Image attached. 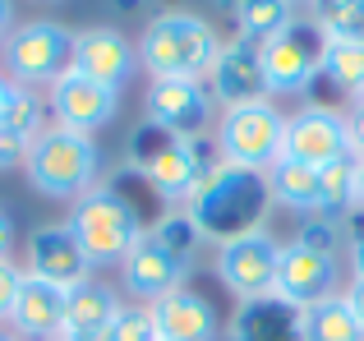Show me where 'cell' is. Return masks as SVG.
Masks as SVG:
<instances>
[{
	"mask_svg": "<svg viewBox=\"0 0 364 341\" xmlns=\"http://www.w3.org/2000/svg\"><path fill=\"white\" fill-rule=\"evenodd\" d=\"M267 203H272L267 175H254V170H235V166L217 162V166H208V175L198 180V189L189 194L185 212L194 217L203 240L226 244L245 231H258Z\"/></svg>",
	"mask_w": 364,
	"mask_h": 341,
	"instance_id": "6da1fadb",
	"label": "cell"
},
{
	"mask_svg": "<svg viewBox=\"0 0 364 341\" xmlns=\"http://www.w3.org/2000/svg\"><path fill=\"white\" fill-rule=\"evenodd\" d=\"M222 55V37L208 18L189 9H166L157 14L139 37V65L152 79H213V65Z\"/></svg>",
	"mask_w": 364,
	"mask_h": 341,
	"instance_id": "7a4b0ae2",
	"label": "cell"
},
{
	"mask_svg": "<svg viewBox=\"0 0 364 341\" xmlns=\"http://www.w3.org/2000/svg\"><path fill=\"white\" fill-rule=\"evenodd\" d=\"M74 240L83 244L92 268H111V263H124V254L143 240V212H139V198H129L120 185H97L70 207V222Z\"/></svg>",
	"mask_w": 364,
	"mask_h": 341,
	"instance_id": "3957f363",
	"label": "cell"
},
{
	"mask_svg": "<svg viewBox=\"0 0 364 341\" xmlns=\"http://www.w3.org/2000/svg\"><path fill=\"white\" fill-rule=\"evenodd\" d=\"M28 185L46 198H74L79 203L88 189H97L102 175V148L92 144V134H74V129L46 125L28 148Z\"/></svg>",
	"mask_w": 364,
	"mask_h": 341,
	"instance_id": "277c9868",
	"label": "cell"
},
{
	"mask_svg": "<svg viewBox=\"0 0 364 341\" xmlns=\"http://www.w3.org/2000/svg\"><path fill=\"white\" fill-rule=\"evenodd\" d=\"M134 153V175L157 194L161 203H189L198 180L208 175V144L203 139H176L157 125H143L129 144Z\"/></svg>",
	"mask_w": 364,
	"mask_h": 341,
	"instance_id": "5b68a950",
	"label": "cell"
},
{
	"mask_svg": "<svg viewBox=\"0 0 364 341\" xmlns=\"http://www.w3.org/2000/svg\"><path fill=\"white\" fill-rule=\"evenodd\" d=\"M282 144H286V116L267 97L226 107L217 120V162L222 166L267 175L282 162Z\"/></svg>",
	"mask_w": 364,
	"mask_h": 341,
	"instance_id": "8992f818",
	"label": "cell"
},
{
	"mask_svg": "<svg viewBox=\"0 0 364 341\" xmlns=\"http://www.w3.org/2000/svg\"><path fill=\"white\" fill-rule=\"evenodd\" d=\"M5 70L23 88H51L74 60V33L55 18H28L5 37Z\"/></svg>",
	"mask_w": 364,
	"mask_h": 341,
	"instance_id": "52a82bcc",
	"label": "cell"
},
{
	"mask_svg": "<svg viewBox=\"0 0 364 341\" xmlns=\"http://www.w3.org/2000/svg\"><path fill=\"white\" fill-rule=\"evenodd\" d=\"M323 51H328V37L318 33V23L295 18L286 33H277L267 46H258L263 92H304L323 74Z\"/></svg>",
	"mask_w": 364,
	"mask_h": 341,
	"instance_id": "ba28073f",
	"label": "cell"
},
{
	"mask_svg": "<svg viewBox=\"0 0 364 341\" xmlns=\"http://www.w3.org/2000/svg\"><path fill=\"white\" fill-rule=\"evenodd\" d=\"M286 162H304V166H337L346 157H355L350 148V120L341 116L337 107H323V102H309L295 116H286V144H282Z\"/></svg>",
	"mask_w": 364,
	"mask_h": 341,
	"instance_id": "9c48e42d",
	"label": "cell"
},
{
	"mask_svg": "<svg viewBox=\"0 0 364 341\" xmlns=\"http://www.w3.org/2000/svg\"><path fill=\"white\" fill-rule=\"evenodd\" d=\"M277 263H282V244L272 231H245L235 240L217 244V277L226 291H235L240 300H263L277 286Z\"/></svg>",
	"mask_w": 364,
	"mask_h": 341,
	"instance_id": "30bf717a",
	"label": "cell"
},
{
	"mask_svg": "<svg viewBox=\"0 0 364 341\" xmlns=\"http://www.w3.org/2000/svg\"><path fill=\"white\" fill-rule=\"evenodd\" d=\"M337 286H341V263H337V254L314 249V244H304V240L282 244L277 286H272L277 300H286L291 309H309V305H318V300L341 296Z\"/></svg>",
	"mask_w": 364,
	"mask_h": 341,
	"instance_id": "8fae6325",
	"label": "cell"
},
{
	"mask_svg": "<svg viewBox=\"0 0 364 341\" xmlns=\"http://www.w3.org/2000/svg\"><path fill=\"white\" fill-rule=\"evenodd\" d=\"M213 88L194 79H152L143 111H148V125L166 129L176 139H203L213 129Z\"/></svg>",
	"mask_w": 364,
	"mask_h": 341,
	"instance_id": "7c38bea8",
	"label": "cell"
},
{
	"mask_svg": "<svg viewBox=\"0 0 364 341\" xmlns=\"http://www.w3.org/2000/svg\"><path fill=\"white\" fill-rule=\"evenodd\" d=\"M46 111L60 129H74V134H92V129L111 125L120 111V92L107 88V83H92L83 74L65 70L60 79L46 88Z\"/></svg>",
	"mask_w": 364,
	"mask_h": 341,
	"instance_id": "4fadbf2b",
	"label": "cell"
},
{
	"mask_svg": "<svg viewBox=\"0 0 364 341\" xmlns=\"http://www.w3.org/2000/svg\"><path fill=\"white\" fill-rule=\"evenodd\" d=\"M120 277H124V291H129L134 300H143V305H157L161 296H171V291L185 286L189 263L180 259L176 249H166V244H161L152 231H143V240L134 244L129 254H124Z\"/></svg>",
	"mask_w": 364,
	"mask_h": 341,
	"instance_id": "5bb4252c",
	"label": "cell"
},
{
	"mask_svg": "<svg viewBox=\"0 0 364 341\" xmlns=\"http://www.w3.org/2000/svg\"><path fill=\"white\" fill-rule=\"evenodd\" d=\"M28 277H42L60 291H74L92 277V263L83 254V244L74 240V231L65 222H51V226H37L28 235Z\"/></svg>",
	"mask_w": 364,
	"mask_h": 341,
	"instance_id": "9a60e30c",
	"label": "cell"
},
{
	"mask_svg": "<svg viewBox=\"0 0 364 341\" xmlns=\"http://www.w3.org/2000/svg\"><path fill=\"white\" fill-rule=\"evenodd\" d=\"M70 70L120 92L124 83L134 79V70H139V46L124 33H116V28H83V33H74Z\"/></svg>",
	"mask_w": 364,
	"mask_h": 341,
	"instance_id": "2e32d148",
	"label": "cell"
},
{
	"mask_svg": "<svg viewBox=\"0 0 364 341\" xmlns=\"http://www.w3.org/2000/svg\"><path fill=\"white\" fill-rule=\"evenodd\" d=\"M152 309V328L157 341H217V309L213 300H203L198 291L180 286L171 296H161Z\"/></svg>",
	"mask_w": 364,
	"mask_h": 341,
	"instance_id": "e0dca14e",
	"label": "cell"
},
{
	"mask_svg": "<svg viewBox=\"0 0 364 341\" xmlns=\"http://www.w3.org/2000/svg\"><path fill=\"white\" fill-rule=\"evenodd\" d=\"M65 300H70V291L51 286V281H42V277H23L18 300H14V314H9L14 337H23V341H55L60 328H65Z\"/></svg>",
	"mask_w": 364,
	"mask_h": 341,
	"instance_id": "ac0fdd59",
	"label": "cell"
},
{
	"mask_svg": "<svg viewBox=\"0 0 364 341\" xmlns=\"http://www.w3.org/2000/svg\"><path fill=\"white\" fill-rule=\"evenodd\" d=\"M263 97V65H258V46H249L245 37L222 42V55L213 65V102L240 107V102Z\"/></svg>",
	"mask_w": 364,
	"mask_h": 341,
	"instance_id": "d6986e66",
	"label": "cell"
},
{
	"mask_svg": "<svg viewBox=\"0 0 364 341\" xmlns=\"http://www.w3.org/2000/svg\"><path fill=\"white\" fill-rule=\"evenodd\" d=\"M267 194L272 203L291 207V212H304V217H323L328 207V180H323L318 166H304V162H277L267 170Z\"/></svg>",
	"mask_w": 364,
	"mask_h": 341,
	"instance_id": "ffe728a7",
	"label": "cell"
},
{
	"mask_svg": "<svg viewBox=\"0 0 364 341\" xmlns=\"http://www.w3.org/2000/svg\"><path fill=\"white\" fill-rule=\"evenodd\" d=\"M116 314H120L116 291H111L107 281L88 277L83 286L70 291V300H65V328H60V337H65V341L92 337V332H102V328L116 323Z\"/></svg>",
	"mask_w": 364,
	"mask_h": 341,
	"instance_id": "44dd1931",
	"label": "cell"
},
{
	"mask_svg": "<svg viewBox=\"0 0 364 341\" xmlns=\"http://www.w3.org/2000/svg\"><path fill=\"white\" fill-rule=\"evenodd\" d=\"M231 341H300V309L277 296L245 300L231 323Z\"/></svg>",
	"mask_w": 364,
	"mask_h": 341,
	"instance_id": "7402d4cb",
	"label": "cell"
},
{
	"mask_svg": "<svg viewBox=\"0 0 364 341\" xmlns=\"http://www.w3.org/2000/svg\"><path fill=\"white\" fill-rule=\"evenodd\" d=\"M360 323L350 314L346 296L318 300V305L300 309V341H360Z\"/></svg>",
	"mask_w": 364,
	"mask_h": 341,
	"instance_id": "603a6c76",
	"label": "cell"
},
{
	"mask_svg": "<svg viewBox=\"0 0 364 341\" xmlns=\"http://www.w3.org/2000/svg\"><path fill=\"white\" fill-rule=\"evenodd\" d=\"M291 23H295L291 0H245V5L235 9V37H245L249 46H267Z\"/></svg>",
	"mask_w": 364,
	"mask_h": 341,
	"instance_id": "cb8c5ba5",
	"label": "cell"
},
{
	"mask_svg": "<svg viewBox=\"0 0 364 341\" xmlns=\"http://www.w3.org/2000/svg\"><path fill=\"white\" fill-rule=\"evenodd\" d=\"M46 97L37 88H23V83H9V102H5V125L0 129H9V134H18L23 144H33L37 134L46 129Z\"/></svg>",
	"mask_w": 364,
	"mask_h": 341,
	"instance_id": "d4e9b609",
	"label": "cell"
},
{
	"mask_svg": "<svg viewBox=\"0 0 364 341\" xmlns=\"http://www.w3.org/2000/svg\"><path fill=\"white\" fill-rule=\"evenodd\" d=\"M323 74L355 97L364 88V46L360 42H328V51H323Z\"/></svg>",
	"mask_w": 364,
	"mask_h": 341,
	"instance_id": "484cf974",
	"label": "cell"
},
{
	"mask_svg": "<svg viewBox=\"0 0 364 341\" xmlns=\"http://www.w3.org/2000/svg\"><path fill=\"white\" fill-rule=\"evenodd\" d=\"M111 341H157L148 305H120L116 323H111Z\"/></svg>",
	"mask_w": 364,
	"mask_h": 341,
	"instance_id": "4316f807",
	"label": "cell"
},
{
	"mask_svg": "<svg viewBox=\"0 0 364 341\" xmlns=\"http://www.w3.org/2000/svg\"><path fill=\"white\" fill-rule=\"evenodd\" d=\"M23 277H28V272L14 268V259L0 263V318L14 314V300H18V286H23Z\"/></svg>",
	"mask_w": 364,
	"mask_h": 341,
	"instance_id": "83f0119b",
	"label": "cell"
},
{
	"mask_svg": "<svg viewBox=\"0 0 364 341\" xmlns=\"http://www.w3.org/2000/svg\"><path fill=\"white\" fill-rule=\"evenodd\" d=\"M28 148H33V144H23L18 134L0 129V170H14V166H23V162H28Z\"/></svg>",
	"mask_w": 364,
	"mask_h": 341,
	"instance_id": "f1b7e54d",
	"label": "cell"
},
{
	"mask_svg": "<svg viewBox=\"0 0 364 341\" xmlns=\"http://www.w3.org/2000/svg\"><path fill=\"white\" fill-rule=\"evenodd\" d=\"M346 120H350V148H355V157H364V97H355Z\"/></svg>",
	"mask_w": 364,
	"mask_h": 341,
	"instance_id": "f546056e",
	"label": "cell"
},
{
	"mask_svg": "<svg viewBox=\"0 0 364 341\" xmlns=\"http://www.w3.org/2000/svg\"><path fill=\"white\" fill-rule=\"evenodd\" d=\"M341 296H346L350 314H355V323H360V332H364V277H350V286L341 291Z\"/></svg>",
	"mask_w": 364,
	"mask_h": 341,
	"instance_id": "4dcf8cb0",
	"label": "cell"
},
{
	"mask_svg": "<svg viewBox=\"0 0 364 341\" xmlns=\"http://www.w3.org/2000/svg\"><path fill=\"white\" fill-rule=\"evenodd\" d=\"M9 249H14V217H9V207L0 203V263L9 259Z\"/></svg>",
	"mask_w": 364,
	"mask_h": 341,
	"instance_id": "1f68e13d",
	"label": "cell"
},
{
	"mask_svg": "<svg viewBox=\"0 0 364 341\" xmlns=\"http://www.w3.org/2000/svg\"><path fill=\"white\" fill-rule=\"evenodd\" d=\"M14 28H18V23H14V0H0V42H5Z\"/></svg>",
	"mask_w": 364,
	"mask_h": 341,
	"instance_id": "d6a6232c",
	"label": "cell"
},
{
	"mask_svg": "<svg viewBox=\"0 0 364 341\" xmlns=\"http://www.w3.org/2000/svg\"><path fill=\"white\" fill-rule=\"evenodd\" d=\"M350 272L364 277V235H355V244H350Z\"/></svg>",
	"mask_w": 364,
	"mask_h": 341,
	"instance_id": "836d02e7",
	"label": "cell"
},
{
	"mask_svg": "<svg viewBox=\"0 0 364 341\" xmlns=\"http://www.w3.org/2000/svg\"><path fill=\"white\" fill-rule=\"evenodd\" d=\"M355 212H364V157H355Z\"/></svg>",
	"mask_w": 364,
	"mask_h": 341,
	"instance_id": "e575fe53",
	"label": "cell"
},
{
	"mask_svg": "<svg viewBox=\"0 0 364 341\" xmlns=\"http://www.w3.org/2000/svg\"><path fill=\"white\" fill-rule=\"evenodd\" d=\"M5 102H9V79H0V125H5Z\"/></svg>",
	"mask_w": 364,
	"mask_h": 341,
	"instance_id": "d590c367",
	"label": "cell"
},
{
	"mask_svg": "<svg viewBox=\"0 0 364 341\" xmlns=\"http://www.w3.org/2000/svg\"><path fill=\"white\" fill-rule=\"evenodd\" d=\"M213 5H217V9H226V14H235V9H240L245 0H213Z\"/></svg>",
	"mask_w": 364,
	"mask_h": 341,
	"instance_id": "8d00e7d4",
	"label": "cell"
},
{
	"mask_svg": "<svg viewBox=\"0 0 364 341\" xmlns=\"http://www.w3.org/2000/svg\"><path fill=\"white\" fill-rule=\"evenodd\" d=\"M0 341H23V337H9V332H0Z\"/></svg>",
	"mask_w": 364,
	"mask_h": 341,
	"instance_id": "74e56055",
	"label": "cell"
},
{
	"mask_svg": "<svg viewBox=\"0 0 364 341\" xmlns=\"http://www.w3.org/2000/svg\"><path fill=\"white\" fill-rule=\"evenodd\" d=\"M291 5H309V0H291Z\"/></svg>",
	"mask_w": 364,
	"mask_h": 341,
	"instance_id": "f35d334b",
	"label": "cell"
},
{
	"mask_svg": "<svg viewBox=\"0 0 364 341\" xmlns=\"http://www.w3.org/2000/svg\"><path fill=\"white\" fill-rule=\"evenodd\" d=\"M355 97H364V88H360V92H355Z\"/></svg>",
	"mask_w": 364,
	"mask_h": 341,
	"instance_id": "ab89813d",
	"label": "cell"
},
{
	"mask_svg": "<svg viewBox=\"0 0 364 341\" xmlns=\"http://www.w3.org/2000/svg\"><path fill=\"white\" fill-rule=\"evenodd\" d=\"M55 341H60V337H55Z\"/></svg>",
	"mask_w": 364,
	"mask_h": 341,
	"instance_id": "60d3db41",
	"label": "cell"
},
{
	"mask_svg": "<svg viewBox=\"0 0 364 341\" xmlns=\"http://www.w3.org/2000/svg\"><path fill=\"white\" fill-rule=\"evenodd\" d=\"M360 341H364V337H360Z\"/></svg>",
	"mask_w": 364,
	"mask_h": 341,
	"instance_id": "b9f144b4",
	"label": "cell"
}]
</instances>
